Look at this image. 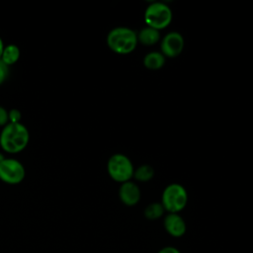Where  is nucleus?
<instances>
[{"instance_id":"f257e3e1","label":"nucleus","mask_w":253,"mask_h":253,"mask_svg":"<svg viewBox=\"0 0 253 253\" xmlns=\"http://www.w3.org/2000/svg\"><path fill=\"white\" fill-rule=\"evenodd\" d=\"M29 140V130L22 123H8L2 127L0 133V146L7 153L16 154L23 151L28 145Z\"/></svg>"},{"instance_id":"7ed1b4c3","label":"nucleus","mask_w":253,"mask_h":253,"mask_svg":"<svg viewBox=\"0 0 253 253\" xmlns=\"http://www.w3.org/2000/svg\"><path fill=\"white\" fill-rule=\"evenodd\" d=\"M162 207L169 213H178L187 205L188 194L186 189L177 183L168 185L162 193Z\"/></svg>"},{"instance_id":"20e7f679","label":"nucleus","mask_w":253,"mask_h":253,"mask_svg":"<svg viewBox=\"0 0 253 253\" xmlns=\"http://www.w3.org/2000/svg\"><path fill=\"white\" fill-rule=\"evenodd\" d=\"M107 170L110 177L119 183L129 181L133 177V165L130 159L121 153L112 155L107 163Z\"/></svg>"},{"instance_id":"f3484780","label":"nucleus","mask_w":253,"mask_h":253,"mask_svg":"<svg viewBox=\"0 0 253 253\" xmlns=\"http://www.w3.org/2000/svg\"><path fill=\"white\" fill-rule=\"evenodd\" d=\"M9 123V119H8V111L0 106V126H5L7 124Z\"/></svg>"},{"instance_id":"f8f14e48","label":"nucleus","mask_w":253,"mask_h":253,"mask_svg":"<svg viewBox=\"0 0 253 253\" xmlns=\"http://www.w3.org/2000/svg\"><path fill=\"white\" fill-rule=\"evenodd\" d=\"M165 63V56L158 51H151L143 57V65L151 70L160 69Z\"/></svg>"},{"instance_id":"6ab92c4d","label":"nucleus","mask_w":253,"mask_h":253,"mask_svg":"<svg viewBox=\"0 0 253 253\" xmlns=\"http://www.w3.org/2000/svg\"><path fill=\"white\" fill-rule=\"evenodd\" d=\"M4 42L2 41V39L0 38V59H1V55H2V51H3V48H4Z\"/></svg>"},{"instance_id":"ddd939ff","label":"nucleus","mask_w":253,"mask_h":253,"mask_svg":"<svg viewBox=\"0 0 253 253\" xmlns=\"http://www.w3.org/2000/svg\"><path fill=\"white\" fill-rule=\"evenodd\" d=\"M154 176V169L147 164H143L139 166L133 172V177L135 180L139 182H148Z\"/></svg>"},{"instance_id":"2eb2a0df","label":"nucleus","mask_w":253,"mask_h":253,"mask_svg":"<svg viewBox=\"0 0 253 253\" xmlns=\"http://www.w3.org/2000/svg\"><path fill=\"white\" fill-rule=\"evenodd\" d=\"M8 119H9V123L11 124L21 123L22 113L18 109H11L8 111Z\"/></svg>"},{"instance_id":"f03ea898","label":"nucleus","mask_w":253,"mask_h":253,"mask_svg":"<svg viewBox=\"0 0 253 253\" xmlns=\"http://www.w3.org/2000/svg\"><path fill=\"white\" fill-rule=\"evenodd\" d=\"M136 33L126 27H118L111 30L107 36V44L118 54L132 52L137 44Z\"/></svg>"},{"instance_id":"a211bd4d","label":"nucleus","mask_w":253,"mask_h":253,"mask_svg":"<svg viewBox=\"0 0 253 253\" xmlns=\"http://www.w3.org/2000/svg\"><path fill=\"white\" fill-rule=\"evenodd\" d=\"M158 253H181V252L173 246H166V247H163L162 249H160L158 251Z\"/></svg>"},{"instance_id":"9b49d317","label":"nucleus","mask_w":253,"mask_h":253,"mask_svg":"<svg viewBox=\"0 0 253 253\" xmlns=\"http://www.w3.org/2000/svg\"><path fill=\"white\" fill-rule=\"evenodd\" d=\"M20 54H21V52H20L18 45L14 44V43H10V44H7L4 46L0 60L9 67V66L15 64L19 60Z\"/></svg>"},{"instance_id":"1a4fd4ad","label":"nucleus","mask_w":253,"mask_h":253,"mask_svg":"<svg viewBox=\"0 0 253 253\" xmlns=\"http://www.w3.org/2000/svg\"><path fill=\"white\" fill-rule=\"evenodd\" d=\"M165 230L174 237H181L186 232V222L178 213H168L164 218Z\"/></svg>"},{"instance_id":"6e6552de","label":"nucleus","mask_w":253,"mask_h":253,"mask_svg":"<svg viewBox=\"0 0 253 253\" xmlns=\"http://www.w3.org/2000/svg\"><path fill=\"white\" fill-rule=\"evenodd\" d=\"M119 197L123 204L128 207H132L135 206L140 200V190L135 183L127 181L121 185L119 190Z\"/></svg>"},{"instance_id":"4468645a","label":"nucleus","mask_w":253,"mask_h":253,"mask_svg":"<svg viewBox=\"0 0 253 253\" xmlns=\"http://www.w3.org/2000/svg\"><path fill=\"white\" fill-rule=\"evenodd\" d=\"M164 208L159 203H152L148 205L144 210V216L148 219H158L164 213Z\"/></svg>"},{"instance_id":"0eeeda50","label":"nucleus","mask_w":253,"mask_h":253,"mask_svg":"<svg viewBox=\"0 0 253 253\" xmlns=\"http://www.w3.org/2000/svg\"><path fill=\"white\" fill-rule=\"evenodd\" d=\"M161 53L165 57H177L184 48V39L178 32H170L165 35L160 44Z\"/></svg>"},{"instance_id":"9d476101","label":"nucleus","mask_w":253,"mask_h":253,"mask_svg":"<svg viewBox=\"0 0 253 253\" xmlns=\"http://www.w3.org/2000/svg\"><path fill=\"white\" fill-rule=\"evenodd\" d=\"M160 40V33L159 31L150 28L145 27L137 35V42H139L143 45H152L158 42Z\"/></svg>"},{"instance_id":"423d86ee","label":"nucleus","mask_w":253,"mask_h":253,"mask_svg":"<svg viewBox=\"0 0 253 253\" xmlns=\"http://www.w3.org/2000/svg\"><path fill=\"white\" fill-rule=\"evenodd\" d=\"M26 176L24 165L15 158H5L0 164V180L9 185L20 184Z\"/></svg>"},{"instance_id":"dca6fc26","label":"nucleus","mask_w":253,"mask_h":253,"mask_svg":"<svg viewBox=\"0 0 253 253\" xmlns=\"http://www.w3.org/2000/svg\"><path fill=\"white\" fill-rule=\"evenodd\" d=\"M9 75V67L0 60V85L3 84Z\"/></svg>"},{"instance_id":"aec40b11","label":"nucleus","mask_w":253,"mask_h":253,"mask_svg":"<svg viewBox=\"0 0 253 253\" xmlns=\"http://www.w3.org/2000/svg\"><path fill=\"white\" fill-rule=\"evenodd\" d=\"M4 159H5V156L3 155V153H1V152H0V164L4 161Z\"/></svg>"},{"instance_id":"39448f33","label":"nucleus","mask_w":253,"mask_h":253,"mask_svg":"<svg viewBox=\"0 0 253 253\" xmlns=\"http://www.w3.org/2000/svg\"><path fill=\"white\" fill-rule=\"evenodd\" d=\"M172 21V11L162 2H153L147 6L144 12V22L147 27L157 31L163 30L169 26Z\"/></svg>"}]
</instances>
